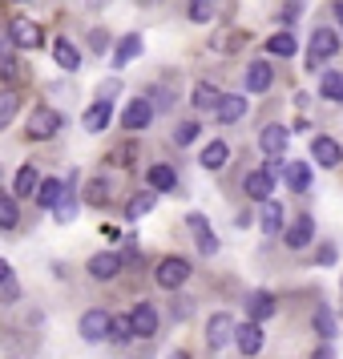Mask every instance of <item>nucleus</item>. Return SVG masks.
Here are the masks:
<instances>
[{
    "label": "nucleus",
    "instance_id": "26",
    "mask_svg": "<svg viewBox=\"0 0 343 359\" xmlns=\"http://www.w3.org/2000/svg\"><path fill=\"white\" fill-rule=\"evenodd\" d=\"M283 174H287V186H291L295 194H303V190L311 186V165L307 162H291Z\"/></svg>",
    "mask_w": 343,
    "mask_h": 359
},
{
    "label": "nucleus",
    "instance_id": "23",
    "mask_svg": "<svg viewBox=\"0 0 343 359\" xmlns=\"http://www.w3.org/2000/svg\"><path fill=\"white\" fill-rule=\"evenodd\" d=\"M137 53H142V36H137V33L121 36V41H117V49H114V65H117V69H121V65H130V61L137 57Z\"/></svg>",
    "mask_w": 343,
    "mask_h": 359
},
{
    "label": "nucleus",
    "instance_id": "17",
    "mask_svg": "<svg viewBox=\"0 0 343 359\" xmlns=\"http://www.w3.org/2000/svg\"><path fill=\"white\" fill-rule=\"evenodd\" d=\"M146 182H149V190L158 194V190H174L178 186V174H174V165H166V162H158V165H149L146 170Z\"/></svg>",
    "mask_w": 343,
    "mask_h": 359
},
{
    "label": "nucleus",
    "instance_id": "16",
    "mask_svg": "<svg viewBox=\"0 0 343 359\" xmlns=\"http://www.w3.org/2000/svg\"><path fill=\"white\" fill-rule=\"evenodd\" d=\"M109 117H114V105H109V101H93V105L85 109L81 126H85L89 133H101L105 126H109Z\"/></svg>",
    "mask_w": 343,
    "mask_h": 359
},
{
    "label": "nucleus",
    "instance_id": "5",
    "mask_svg": "<svg viewBox=\"0 0 343 359\" xmlns=\"http://www.w3.org/2000/svg\"><path fill=\"white\" fill-rule=\"evenodd\" d=\"M234 315H227V311H218V315H210V323H206V343H210V351H222L230 339H234Z\"/></svg>",
    "mask_w": 343,
    "mask_h": 359
},
{
    "label": "nucleus",
    "instance_id": "19",
    "mask_svg": "<svg viewBox=\"0 0 343 359\" xmlns=\"http://www.w3.org/2000/svg\"><path fill=\"white\" fill-rule=\"evenodd\" d=\"M287 142H291V133H287V126H267V130L259 133V146L271 154V158H278L283 149H287Z\"/></svg>",
    "mask_w": 343,
    "mask_h": 359
},
{
    "label": "nucleus",
    "instance_id": "13",
    "mask_svg": "<svg viewBox=\"0 0 343 359\" xmlns=\"http://www.w3.org/2000/svg\"><path fill=\"white\" fill-rule=\"evenodd\" d=\"M311 158H315L319 165H339L343 162V149H339L335 137H315V142H311Z\"/></svg>",
    "mask_w": 343,
    "mask_h": 359
},
{
    "label": "nucleus",
    "instance_id": "34",
    "mask_svg": "<svg viewBox=\"0 0 343 359\" xmlns=\"http://www.w3.org/2000/svg\"><path fill=\"white\" fill-rule=\"evenodd\" d=\"M105 198H109V182L105 178H93L85 186V202H89V206H105Z\"/></svg>",
    "mask_w": 343,
    "mask_h": 359
},
{
    "label": "nucleus",
    "instance_id": "10",
    "mask_svg": "<svg viewBox=\"0 0 343 359\" xmlns=\"http://www.w3.org/2000/svg\"><path fill=\"white\" fill-rule=\"evenodd\" d=\"M311 238H315V218H311V214H299L291 226H287V238H283V243L291 246V250H303Z\"/></svg>",
    "mask_w": 343,
    "mask_h": 359
},
{
    "label": "nucleus",
    "instance_id": "6",
    "mask_svg": "<svg viewBox=\"0 0 343 359\" xmlns=\"http://www.w3.org/2000/svg\"><path fill=\"white\" fill-rule=\"evenodd\" d=\"M130 331H133V339L158 335V307H154V303H137V307L130 311Z\"/></svg>",
    "mask_w": 343,
    "mask_h": 359
},
{
    "label": "nucleus",
    "instance_id": "27",
    "mask_svg": "<svg viewBox=\"0 0 343 359\" xmlns=\"http://www.w3.org/2000/svg\"><path fill=\"white\" fill-rule=\"evenodd\" d=\"M319 97H323V101H343V73L331 69V73L319 77Z\"/></svg>",
    "mask_w": 343,
    "mask_h": 359
},
{
    "label": "nucleus",
    "instance_id": "15",
    "mask_svg": "<svg viewBox=\"0 0 343 359\" xmlns=\"http://www.w3.org/2000/svg\"><path fill=\"white\" fill-rule=\"evenodd\" d=\"M271 81H275V69L267 65V61H250V69H246V89L250 93H267Z\"/></svg>",
    "mask_w": 343,
    "mask_h": 359
},
{
    "label": "nucleus",
    "instance_id": "35",
    "mask_svg": "<svg viewBox=\"0 0 343 359\" xmlns=\"http://www.w3.org/2000/svg\"><path fill=\"white\" fill-rule=\"evenodd\" d=\"M214 13H218V0H190V20H198V25L214 20Z\"/></svg>",
    "mask_w": 343,
    "mask_h": 359
},
{
    "label": "nucleus",
    "instance_id": "21",
    "mask_svg": "<svg viewBox=\"0 0 343 359\" xmlns=\"http://www.w3.org/2000/svg\"><path fill=\"white\" fill-rule=\"evenodd\" d=\"M36 186H41V174H36V165H20V170H17V182H13V198L36 194Z\"/></svg>",
    "mask_w": 343,
    "mask_h": 359
},
{
    "label": "nucleus",
    "instance_id": "24",
    "mask_svg": "<svg viewBox=\"0 0 343 359\" xmlns=\"http://www.w3.org/2000/svg\"><path fill=\"white\" fill-rule=\"evenodd\" d=\"M283 230V202L267 198L262 202V234H278Z\"/></svg>",
    "mask_w": 343,
    "mask_h": 359
},
{
    "label": "nucleus",
    "instance_id": "9",
    "mask_svg": "<svg viewBox=\"0 0 343 359\" xmlns=\"http://www.w3.org/2000/svg\"><path fill=\"white\" fill-rule=\"evenodd\" d=\"M149 121H154V105H149L146 97H137V101H130V105H126V114H121V126H126V130H146Z\"/></svg>",
    "mask_w": 343,
    "mask_h": 359
},
{
    "label": "nucleus",
    "instance_id": "31",
    "mask_svg": "<svg viewBox=\"0 0 343 359\" xmlns=\"http://www.w3.org/2000/svg\"><path fill=\"white\" fill-rule=\"evenodd\" d=\"M154 202H158V198H154V190H142V194H133V198H130L126 214H130V218H142V214L154 210Z\"/></svg>",
    "mask_w": 343,
    "mask_h": 359
},
{
    "label": "nucleus",
    "instance_id": "12",
    "mask_svg": "<svg viewBox=\"0 0 343 359\" xmlns=\"http://www.w3.org/2000/svg\"><path fill=\"white\" fill-rule=\"evenodd\" d=\"M246 315H250V323H267L271 315H275V294L271 291H255L250 299H246Z\"/></svg>",
    "mask_w": 343,
    "mask_h": 359
},
{
    "label": "nucleus",
    "instance_id": "44",
    "mask_svg": "<svg viewBox=\"0 0 343 359\" xmlns=\"http://www.w3.org/2000/svg\"><path fill=\"white\" fill-rule=\"evenodd\" d=\"M335 20H339V29H343V0H335Z\"/></svg>",
    "mask_w": 343,
    "mask_h": 359
},
{
    "label": "nucleus",
    "instance_id": "32",
    "mask_svg": "<svg viewBox=\"0 0 343 359\" xmlns=\"http://www.w3.org/2000/svg\"><path fill=\"white\" fill-rule=\"evenodd\" d=\"M311 323H315V335H323V339H335V315H331V307H319Z\"/></svg>",
    "mask_w": 343,
    "mask_h": 359
},
{
    "label": "nucleus",
    "instance_id": "33",
    "mask_svg": "<svg viewBox=\"0 0 343 359\" xmlns=\"http://www.w3.org/2000/svg\"><path fill=\"white\" fill-rule=\"evenodd\" d=\"M218 97H222V93H218V89H214V85H194V109H214V105H218Z\"/></svg>",
    "mask_w": 343,
    "mask_h": 359
},
{
    "label": "nucleus",
    "instance_id": "20",
    "mask_svg": "<svg viewBox=\"0 0 343 359\" xmlns=\"http://www.w3.org/2000/svg\"><path fill=\"white\" fill-rule=\"evenodd\" d=\"M190 230L198 234V250H202V255H218V238H214L210 222H206L202 214H190Z\"/></svg>",
    "mask_w": 343,
    "mask_h": 359
},
{
    "label": "nucleus",
    "instance_id": "30",
    "mask_svg": "<svg viewBox=\"0 0 343 359\" xmlns=\"http://www.w3.org/2000/svg\"><path fill=\"white\" fill-rule=\"evenodd\" d=\"M295 49H299L295 33H275L267 41V53H275V57H295Z\"/></svg>",
    "mask_w": 343,
    "mask_h": 359
},
{
    "label": "nucleus",
    "instance_id": "18",
    "mask_svg": "<svg viewBox=\"0 0 343 359\" xmlns=\"http://www.w3.org/2000/svg\"><path fill=\"white\" fill-rule=\"evenodd\" d=\"M243 186H246V194L255 198V202H267V198H271V190H275V178H271L267 170H250Z\"/></svg>",
    "mask_w": 343,
    "mask_h": 359
},
{
    "label": "nucleus",
    "instance_id": "11",
    "mask_svg": "<svg viewBox=\"0 0 343 359\" xmlns=\"http://www.w3.org/2000/svg\"><path fill=\"white\" fill-rule=\"evenodd\" d=\"M117 271H121V255H114V250H101V255L89 259V275L97 278V283H109Z\"/></svg>",
    "mask_w": 343,
    "mask_h": 359
},
{
    "label": "nucleus",
    "instance_id": "39",
    "mask_svg": "<svg viewBox=\"0 0 343 359\" xmlns=\"http://www.w3.org/2000/svg\"><path fill=\"white\" fill-rule=\"evenodd\" d=\"M13 117H17V93H8V89H4V93H0V130H4Z\"/></svg>",
    "mask_w": 343,
    "mask_h": 359
},
{
    "label": "nucleus",
    "instance_id": "41",
    "mask_svg": "<svg viewBox=\"0 0 343 359\" xmlns=\"http://www.w3.org/2000/svg\"><path fill=\"white\" fill-rule=\"evenodd\" d=\"M234 41H243V33H218V41H214V49H222V53H234V49H238Z\"/></svg>",
    "mask_w": 343,
    "mask_h": 359
},
{
    "label": "nucleus",
    "instance_id": "2",
    "mask_svg": "<svg viewBox=\"0 0 343 359\" xmlns=\"http://www.w3.org/2000/svg\"><path fill=\"white\" fill-rule=\"evenodd\" d=\"M57 130H61V114L49 109V105H36L33 114H29V126H25V133H29L33 142H45V137H53Z\"/></svg>",
    "mask_w": 343,
    "mask_h": 359
},
{
    "label": "nucleus",
    "instance_id": "40",
    "mask_svg": "<svg viewBox=\"0 0 343 359\" xmlns=\"http://www.w3.org/2000/svg\"><path fill=\"white\" fill-rule=\"evenodd\" d=\"M194 137H198V121H182L178 130H174V142H178V146H190Z\"/></svg>",
    "mask_w": 343,
    "mask_h": 359
},
{
    "label": "nucleus",
    "instance_id": "14",
    "mask_svg": "<svg viewBox=\"0 0 343 359\" xmlns=\"http://www.w3.org/2000/svg\"><path fill=\"white\" fill-rule=\"evenodd\" d=\"M53 61L73 73V69H81V49H77L73 41H65V36H57V41H53Z\"/></svg>",
    "mask_w": 343,
    "mask_h": 359
},
{
    "label": "nucleus",
    "instance_id": "1",
    "mask_svg": "<svg viewBox=\"0 0 343 359\" xmlns=\"http://www.w3.org/2000/svg\"><path fill=\"white\" fill-rule=\"evenodd\" d=\"M186 278H190V262L178 259V255L162 259V262H158V271H154V283H158L162 291H178Z\"/></svg>",
    "mask_w": 343,
    "mask_h": 359
},
{
    "label": "nucleus",
    "instance_id": "7",
    "mask_svg": "<svg viewBox=\"0 0 343 359\" xmlns=\"http://www.w3.org/2000/svg\"><path fill=\"white\" fill-rule=\"evenodd\" d=\"M81 339H89V343L109 339V311H101V307L85 311L81 315Z\"/></svg>",
    "mask_w": 343,
    "mask_h": 359
},
{
    "label": "nucleus",
    "instance_id": "25",
    "mask_svg": "<svg viewBox=\"0 0 343 359\" xmlns=\"http://www.w3.org/2000/svg\"><path fill=\"white\" fill-rule=\"evenodd\" d=\"M227 158H230L227 142H210V146L202 149V158H198V162L206 165V170H222V165H227Z\"/></svg>",
    "mask_w": 343,
    "mask_h": 359
},
{
    "label": "nucleus",
    "instance_id": "4",
    "mask_svg": "<svg viewBox=\"0 0 343 359\" xmlns=\"http://www.w3.org/2000/svg\"><path fill=\"white\" fill-rule=\"evenodd\" d=\"M335 53H339V36H335V29H323V25H319V29L311 33L307 65H311V69H319V61H323V57H335Z\"/></svg>",
    "mask_w": 343,
    "mask_h": 359
},
{
    "label": "nucleus",
    "instance_id": "28",
    "mask_svg": "<svg viewBox=\"0 0 343 359\" xmlns=\"http://www.w3.org/2000/svg\"><path fill=\"white\" fill-rule=\"evenodd\" d=\"M214 114H218V121H238L246 114V101L243 97H218Z\"/></svg>",
    "mask_w": 343,
    "mask_h": 359
},
{
    "label": "nucleus",
    "instance_id": "43",
    "mask_svg": "<svg viewBox=\"0 0 343 359\" xmlns=\"http://www.w3.org/2000/svg\"><path fill=\"white\" fill-rule=\"evenodd\" d=\"M8 278H13V271H8V262L0 259V283H8Z\"/></svg>",
    "mask_w": 343,
    "mask_h": 359
},
{
    "label": "nucleus",
    "instance_id": "38",
    "mask_svg": "<svg viewBox=\"0 0 343 359\" xmlns=\"http://www.w3.org/2000/svg\"><path fill=\"white\" fill-rule=\"evenodd\" d=\"M0 81H20V65H17V57L4 49L0 53Z\"/></svg>",
    "mask_w": 343,
    "mask_h": 359
},
{
    "label": "nucleus",
    "instance_id": "37",
    "mask_svg": "<svg viewBox=\"0 0 343 359\" xmlns=\"http://www.w3.org/2000/svg\"><path fill=\"white\" fill-rule=\"evenodd\" d=\"M57 222H73V214H77V198H73V190L65 186V194H61V202H57Z\"/></svg>",
    "mask_w": 343,
    "mask_h": 359
},
{
    "label": "nucleus",
    "instance_id": "8",
    "mask_svg": "<svg viewBox=\"0 0 343 359\" xmlns=\"http://www.w3.org/2000/svg\"><path fill=\"white\" fill-rule=\"evenodd\" d=\"M262 343H267V335H262L259 323H238L234 327V347H238L243 355H259Z\"/></svg>",
    "mask_w": 343,
    "mask_h": 359
},
{
    "label": "nucleus",
    "instance_id": "36",
    "mask_svg": "<svg viewBox=\"0 0 343 359\" xmlns=\"http://www.w3.org/2000/svg\"><path fill=\"white\" fill-rule=\"evenodd\" d=\"M109 339H117V343L133 339V331H130V315H109Z\"/></svg>",
    "mask_w": 343,
    "mask_h": 359
},
{
    "label": "nucleus",
    "instance_id": "29",
    "mask_svg": "<svg viewBox=\"0 0 343 359\" xmlns=\"http://www.w3.org/2000/svg\"><path fill=\"white\" fill-rule=\"evenodd\" d=\"M20 222V206L13 194H0V230H13Z\"/></svg>",
    "mask_w": 343,
    "mask_h": 359
},
{
    "label": "nucleus",
    "instance_id": "3",
    "mask_svg": "<svg viewBox=\"0 0 343 359\" xmlns=\"http://www.w3.org/2000/svg\"><path fill=\"white\" fill-rule=\"evenodd\" d=\"M8 36L17 41L20 49H41V45H45V29H41L36 20H29V17H13L8 20Z\"/></svg>",
    "mask_w": 343,
    "mask_h": 359
},
{
    "label": "nucleus",
    "instance_id": "45",
    "mask_svg": "<svg viewBox=\"0 0 343 359\" xmlns=\"http://www.w3.org/2000/svg\"><path fill=\"white\" fill-rule=\"evenodd\" d=\"M170 359H190V355H186V351H174V355H170Z\"/></svg>",
    "mask_w": 343,
    "mask_h": 359
},
{
    "label": "nucleus",
    "instance_id": "42",
    "mask_svg": "<svg viewBox=\"0 0 343 359\" xmlns=\"http://www.w3.org/2000/svg\"><path fill=\"white\" fill-rule=\"evenodd\" d=\"M319 262H335V246H331V243L319 246Z\"/></svg>",
    "mask_w": 343,
    "mask_h": 359
},
{
    "label": "nucleus",
    "instance_id": "22",
    "mask_svg": "<svg viewBox=\"0 0 343 359\" xmlns=\"http://www.w3.org/2000/svg\"><path fill=\"white\" fill-rule=\"evenodd\" d=\"M61 194H65V182H61V178H45L41 186H36V202H41L45 210H57Z\"/></svg>",
    "mask_w": 343,
    "mask_h": 359
}]
</instances>
